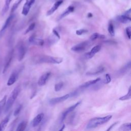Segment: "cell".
<instances>
[{"label": "cell", "instance_id": "31", "mask_svg": "<svg viewBox=\"0 0 131 131\" xmlns=\"http://www.w3.org/2000/svg\"><path fill=\"white\" fill-rule=\"evenodd\" d=\"M63 86V83L62 82H59L56 83L54 86V90L56 92H58L62 88Z\"/></svg>", "mask_w": 131, "mask_h": 131}, {"label": "cell", "instance_id": "34", "mask_svg": "<svg viewBox=\"0 0 131 131\" xmlns=\"http://www.w3.org/2000/svg\"><path fill=\"white\" fill-rule=\"evenodd\" d=\"M22 106H23L22 105L20 104V105H18V106L16 108V109L15 110V111H14V116H17V115L19 114V113L20 112V111H21V110Z\"/></svg>", "mask_w": 131, "mask_h": 131}, {"label": "cell", "instance_id": "17", "mask_svg": "<svg viewBox=\"0 0 131 131\" xmlns=\"http://www.w3.org/2000/svg\"><path fill=\"white\" fill-rule=\"evenodd\" d=\"M62 3V0H58L52 6V7L49 9L47 12V16H50L52 15L60 6V5Z\"/></svg>", "mask_w": 131, "mask_h": 131}, {"label": "cell", "instance_id": "38", "mask_svg": "<svg viewBox=\"0 0 131 131\" xmlns=\"http://www.w3.org/2000/svg\"><path fill=\"white\" fill-rule=\"evenodd\" d=\"M53 33L54 34H55L56 36H57L58 38H60L59 33H58V32H57L56 30H55V29H53Z\"/></svg>", "mask_w": 131, "mask_h": 131}, {"label": "cell", "instance_id": "23", "mask_svg": "<svg viewBox=\"0 0 131 131\" xmlns=\"http://www.w3.org/2000/svg\"><path fill=\"white\" fill-rule=\"evenodd\" d=\"M130 61H129L127 64H126L124 66H123L121 69H120L119 72L120 74H123L125 73L126 72H127L128 70L130 69Z\"/></svg>", "mask_w": 131, "mask_h": 131}, {"label": "cell", "instance_id": "19", "mask_svg": "<svg viewBox=\"0 0 131 131\" xmlns=\"http://www.w3.org/2000/svg\"><path fill=\"white\" fill-rule=\"evenodd\" d=\"M116 19L118 21H119V22H120L121 23H123V24L128 23L131 20L130 16H126V15H125L124 14H122V15L118 16L116 17Z\"/></svg>", "mask_w": 131, "mask_h": 131}, {"label": "cell", "instance_id": "27", "mask_svg": "<svg viewBox=\"0 0 131 131\" xmlns=\"http://www.w3.org/2000/svg\"><path fill=\"white\" fill-rule=\"evenodd\" d=\"M131 98V87L129 86L128 89V93L125 95L123 96H122L119 98V100H121V101H124V100H129Z\"/></svg>", "mask_w": 131, "mask_h": 131}, {"label": "cell", "instance_id": "10", "mask_svg": "<svg viewBox=\"0 0 131 131\" xmlns=\"http://www.w3.org/2000/svg\"><path fill=\"white\" fill-rule=\"evenodd\" d=\"M35 1V0H26V3H25L23 6L22 12H21V13L23 15L26 16L28 14L30 10V8L32 6V5L34 3Z\"/></svg>", "mask_w": 131, "mask_h": 131}, {"label": "cell", "instance_id": "40", "mask_svg": "<svg viewBox=\"0 0 131 131\" xmlns=\"http://www.w3.org/2000/svg\"><path fill=\"white\" fill-rule=\"evenodd\" d=\"M64 126H65V125L63 124V125H62V128H61L59 129V130H62L64 128Z\"/></svg>", "mask_w": 131, "mask_h": 131}, {"label": "cell", "instance_id": "28", "mask_svg": "<svg viewBox=\"0 0 131 131\" xmlns=\"http://www.w3.org/2000/svg\"><path fill=\"white\" fill-rule=\"evenodd\" d=\"M7 95L4 96V97L0 101V115L1 114L2 111L4 107H5L6 102V99H7Z\"/></svg>", "mask_w": 131, "mask_h": 131}, {"label": "cell", "instance_id": "7", "mask_svg": "<svg viewBox=\"0 0 131 131\" xmlns=\"http://www.w3.org/2000/svg\"><path fill=\"white\" fill-rule=\"evenodd\" d=\"M17 52H18V60L21 61L26 54V49L23 42H19L17 45Z\"/></svg>", "mask_w": 131, "mask_h": 131}, {"label": "cell", "instance_id": "37", "mask_svg": "<svg viewBox=\"0 0 131 131\" xmlns=\"http://www.w3.org/2000/svg\"><path fill=\"white\" fill-rule=\"evenodd\" d=\"M118 123V122H116L114 123L113 124H112V125L109 127V128L107 129V131H109V130H111V129H112L114 127H115Z\"/></svg>", "mask_w": 131, "mask_h": 131}, {"label": "cell", "instance_id": "24", "mask_svg": "<svg viewBox=\"0 0 131 131\" xmlns=\"http://www.w3.org/2000/svg\"><path fill=\"white\" fill-rule=\"evenodd\" d=\"M119 130L121 131H127V130H131V125L130 123H126L122 124L120 128H119Z\"/></svg>", "mask_w": 131, "mask_h": 131}, {"label": "cell", "instance_id": "42", "mask_svg": "<svg viewBox=\"0 0 131 131\" xmlns=\"http://www.w3.org/2000/svg\"><path fill=\"white\" fill-rule=\"evenodd\" d=\"M56 1H58V0H56Z\"/></svg>", "mask_w": 131, "mask_h": 131}, {"label": "cell", "instance_id": "8", "mask_svg": "<svg viewBox=\"0 0 131 131\" xmlns=\"http://www.w3.org/2000/svg\"><path fill=\"white\" fill-rule=\"evenodd\" d=\"M13 50L10 51L9 52V53L8 54V55L6 58V60H5V62L4 67V69H3V73H5L7 71L9 67H10L11 61L13 58Z\"/></svg>", "mask_w": 131, "mask_h": 131}, {"label": "cell", "instance_id": "18", "mask_svg": "<svg viewBox=\"0 0 131 131\" xmlns=\"http://www.w3.org/2000/svg\"><path fill=\"white\" fill-rule=\"evenodd\" d=\"M101 80L100 78H97L95 79H93V80H90V81H88L86 82H85L84 83L82 84L81 85H80L79 88L80 89H81V90H83L84 89H86V88H88V87L90 86H92V85H93L94 84H95L96 83H97V82H98L99 81H100Z\"/></svg>", "mask_w": 131, "mask_h": 131}, {"label": "cell", "instance_id": "41", "mask_svg": "<svg viewBox=\"0 0 131 131\" xmlns=\"http://www.w3.org/2000/svg\"><path fill=\"white\" fill-rule=\"evenodd\" d=\"M88 16L90 17H92V14L91 13H89V14H88Z\"/></svg>", "mask_w": 131, "mask_h": 131}, {"label": "cell", "instance_id": "15", "mask_svg": "<svg viewBox=\"0 0 131 131\" xmlns=\"http://www.w3.org/2000/svg\"><path fill=\"white\" fill-rule=\"evenodd\" d=\"M44 117V114L43 113H40L37 115L31 122V125L33 127H36L38 126Z\"/></svg>", "mask_w": 131, "mask_h": 131}, {"label": "cell", "instance_id": "36", "mask_svg": "<svg viewBox=\"0 0 131 131\" xmlns=\"http://www.w3.org/2000/svg\"><path fill=\"white\" fill-rule=\"evenodd\" d=\"M111 81V78L110 75L108 74H106L105 75V80L104 81L105 83H108Z\"/></svg>", "mask_w": 131, "mask_h": 131}, {"label": "cell", "instance_id": "32", "mask_svg": "<svg viewBox=\"0 0 131 131\" xmlns=\"http://www.w3.org/2000/svg\"><path fill=\"white\" fill-rule=\"evenodd\" d=\"M35 27V23H33L32 24H31L28 27V28L27 29V30H26V31L25 32V34H27L28 33H29V32L32 31L34 28Z\"/></svg>", "mask_w": 131, "mask_h": 131}, {"label": "cell", "instance_id": "26", "mask_svg": "<svg viewBox=\"0 0 131 131\" xmlns=\"http://www.w3.org/2000/svg\"><path fill=\"white\" fill-rule=\"evenodd\" d=\"M27 125V122L26 121H23L18 125L16 130L17 131H23L26 129Z\"/></svg>", "mask_w": 131, "mask_h": 131}, {"label": "cell", "instance_id": "16", "mask_svg": "<svg viewBox=\"0 0 131 131\" xmlns=\"http://www.w3.org/2000/svg\"><path fill=\"white\" fill-rule=\"evenodd\" d=\"M18 72L17 71H14L11 75L10 76L8 82H7V85L10 86L13 84L15 81L17 80L18 77Z\"/></svg>", "mask_w": 131, "mask_h": 131}, {"label": "cell", "instance_id": "25", "mask_svg": "<svg viewBox=\"0 0 131 131\" xmlns=\"http://www.w3.org/2000/svg\"><path fill=\"white\" fill-rule=\"evenodd\" d=\"M11 1H12V0H6L5 1V3L4 7L2 9V14L3 15H5V14L8 11V10L9 8V6H10V3Z\"/></svg>", "mask_w": 131, "mask_h": 131}, {"label": "cell", "instance_id": "5", "mask_svg": "<svg viewBox=\"0 0 131 131\" xmlns=\"http://www.w3.org/2000/svg\"><path fill=\"white\" fill-rule=\"evenodd\" d=\"M81 101H78L75 104L72 105V106H70L69 107H68V108H67L61 114V117H60V123H62L66 119V117L67 116V115L71 113L72 112H73L78 106L79 105V104L81 103Z\"/></svg>", "mask_w": 131, "mask_h": 131}, {"label": "cell", "instance_id": "2", "mask_svg": "<svg viewBox=\"0 0 131 131\" xmlns=\"http://www.w3.org/2000/svg\"><path fill=\"white\" fill-rule=\"evenodd\" d=\"M112 117V115H107L103 117H96L92 118L88 122L86 126V129H90L96 128L98 126L102 125L109 121Z\"/></svg>", "mask_w": 131, "mask_h": 131}, {"label": "cell", "instance_id": "1", "mask_svg": "<svg viewBox=\"0 0 131 131\" xmlns=\"http://www.w3.org/2000/svg\"><path fill=\"white\" fill-rule=\"evenodd\" d=\"M33 61L35 63L59 64L63 61V58L46 55H38L34 57Z\"/></svg>", "mask_w": 131, "mask_h": 131}, {"label": "cell", "instance_id": "9", "mask_svg": "<svg viewBox=\"0 0 131 131\" xmlns=\"http://www.w3.org/2000/svg\"><path fill=\"white\" fill-rule=\"evenodd\" d=\"M105 69L103 66H99L87 72L86 73V75L88 76L97 75L98 74H100L101 73H103Z\"/></svg>", "mask_w": 131, "mask_h": 131}, {"label": "cell", "instance_id": "22", "mask_svg": "<svg viewBox=\"0 0 131 131\" xmlns=\"http://www.w3.org/2000/svg\"><path fill=\"white\" fill-rule=\"evenodd\" d=\"M104 38H105V35L103 34H99L98 33H94L91 36L90 39L91 41H94L97 39H103Z\"/></svg>", "mask_w": 131, "mask_h": 131}, {"label": "cell", "instance_id": "11", "mask_svg": "<svg viewBox=\"0 0 131 131\" xmlns=\"http://www.w3.org/2000/svg\"><path fill=\"white\" fill-rule=\"evenodd\" d=\"M101 47L100 45H96L94 46L91 49V51L84 54V57H85V59H90L92 58L97 52H98L101 50Z\"/></svg>", "mask_w": 131, "mask_h": 131}, {"label": "cell", "instance_id": "14", "mask_svg": "<svg viewBox=\"0 0 131 131\" xmlns=\"http://www.w3.org/2000/svg\"><path fill=\"white\" fill-rule=\"evenodd\" d=\"M29 41L30 43L36 46H42L44 44V40L40 38H36L33 35H31L29 38Z\"/></svg>", "mask_w": 131, "mask_h": 131}, {"label": "cell", "instance_id": "13", "mask_svg": "<svg viewBox=\"0 0 131 131\" xmlns=\"http://www.w3.org/2000/svg\"><path fill=\"white\" fill-rule=\"evenodd\" d=\"M14 17V15L13 14H11L6 20L3 27L2 28L1 31H0V37H2L3 34H4V32H5L6 30L8 28V27L10 25L13 18Z\"/></svg>", "mask_w": 131, "mask_h": 131}, {"label": "cell", "instance_id": "4", "mask_svg": "<svg viewBox=\"0 0 131 131\" xmlns=\"http://www.w3.org/2000/svg\"><path fill=\"white\" fill-rule=\"evenodd\" d=\"M90 46V42L88 41H84L80 42L71 48V50L73 52L80 53L83 52Z\"/></svg>", "mask_w": 131, "mask_h": 131}, {"label": "cell", "instance_id": "6", "mask_svg": "<svg viewBox=\"0 0 131 131\" xmlns=\"http://www.w3.org/2000/svg\"><path fill=\"white\" fill-rule=\"evenodd\" d=\"M70 97V94H67L62 96L52 98L49 100V104L52 105H55L57 103H59L65 101L66 100L68 99Z\"/></svg>", "mask_w": 131, "mask_h": 131}, {"label": "cell", "instance_id": "33", "mask_svg": "<svg viewBox=\"0 0 131 131\" xmlns=\"http://www.w3.org/2000/svg\"><path fill=\"white\" fill-rule=\"evenodd\" d=\"M88 32V31L86 29H79V30H77L76 31V34L77 35H83L84 34Z\"/></svg>", "mask_w": 131, "mask_h": 131}, {"label": "cell", "instance_id": "35", "mask_svg": "<svg viewBox=\"0 0 131 131\" xmlns=\"http://www.w3.org/2000/svg\"><path fill=\"white\" fill-rule=\"evenodd\" d=\"M125 32L126 34L127 35V37L129 39H130V35H131V27H128L125 29Z\"/></svg>", "mask_w": 131, "mask_h": 131}, {"label": "cell", "instance_id": "3", "mask_svg": "<svg viewBox=\"0 0 131 131\" xmlns=\"http://www.w3.org/2000/svg\"><path fill=\"white\" fill-rule=\"evenodd\" d=\"M20 91V86L18 85L15 87L14 90L12 91L11 93L10 94L9 97L8 98L7 101L6 102V104L5 106L4 109V113H6L10 109V108L13 105L14 102H15V100L16 99L17 97H18L19 93Z\"/></svg>", "mask_w": 131, "mask_h": 131}, {"label": "cell", "instance_id": "30", "mask_svg": "<svg viewBox=\"0 0 131 131\" xmlns=\"http://www.w3.org/2000/svg\"><path fill=\"white\" fill-rule=\"evenodd\" d=\"M23 0H17L16 2L14 4V5H13L12 7V9H11V13H13L16 10V9L17 8V7H18L19 5L21 3V2L23 1Z\"/></svg>", "mask_w": 131, "mask_h": 131}, {"label": "cell", "instance_id": "21", "mask_svg": "<svg viewBox=\"0 0 131 131\" xmlns=\"http://www.w3.org/2000/svg\"><path fill=\"white\" fill-rule=\"evenodd\" d=\"M10 119V115L6 117L0 123V131H3L5 130L6 127L7 126L8 123Z\"/></svg>", "mask_w": 131, "mask_h": 131}, {"label": "cell", "instance_id": "39", "mask_svg": "<svg viewBox=\"0 0 131 131\" xmlns=\"http://www.w3.org/2000/svg\"><path fill=\"white\" fill-rule=\"evenodd\" d=\"M123 14L128 16H130V9H129V10H127Z\"/></svg>", "mask_w": 131, "mask_h": 131}, {"label": "cell", "instance_id": "20", "mask_svg": "<svg viewBox=\"0 0 131 131\" xmlns=\"http://www.w3.org/2000/svg\"><path fill=\"white\" fill-rule=\"evenodd\" d=\"M74 10V7L72 6H69L67 9L59 16V17H58V20H59L61 19H62L63 18H64V17H66V16H67L68 15H69L70 13H72V12H73Z\"/></svg>", "mask_w": 131, "mask_h": 131}, {"label": "cell", "instance_id": "29", "mask_svg": "<svg viewBox=\"0 0 131 131\" xmlns=\"http://www.w3.org/2000/svg\"><path fill=\"white\" fill-rule=\"evenodd\" d=\"M108 31L110 33V34L114 36L115 35V30H114V27L113 24L112 23H110L108 26Z\"/></svg>", "mask_w": 131, "mask_h": 131}, {"label": "cell", "instance_id": "12", "mask_svg": "<svg viewBox=\"0 0 131 131\" xmlns=\"http://www.w3.org/2000/svg\"><path fill=\"white\" fill-rule=\"evenodd\" d=\"M51 73L50 72H47L42 74L38 80V84L39 86H43L45 85L48 81L51 76Z\"/></svg>", "mask_w": 131, "mask_h": 131}]
</instances>
